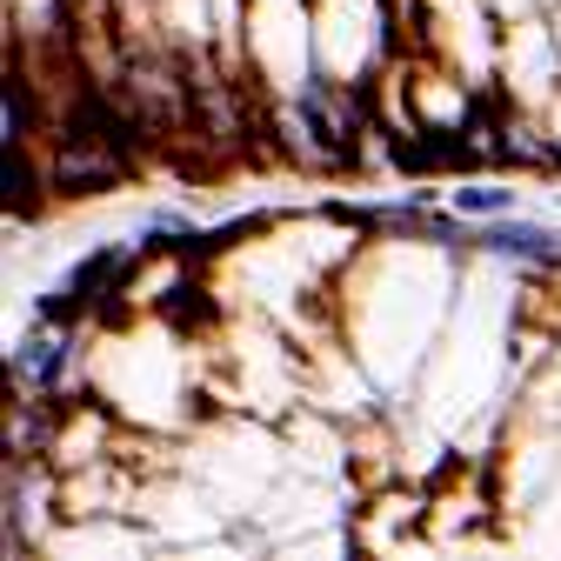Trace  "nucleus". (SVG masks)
Listing matches in <instances>:
<instances>
[{"label": "nucleus", "instance_id": "1", "mask_svg": "<svg viewBox=\"0 0 561 561\" xmlns=\"http://www.w3.org/2000/svg\"><path fill=\"white\" fill-rule=\"evenodd\" d=\"M127 174V127L107 121L101 107H81L60 134V154H54V181L60 187H107Z\"/></svg>", "mask_w": 561, "mask_h": 561}, {"label": "nucleus", "instance_id": "2", "mask_svg": "<svg viewBox=\"0 0 561 561\" xmlns=\"http://www.w3.org/2000/svg\"><path fill=\"white\" fill-rule=\"evenodd\" d=\"M481 241L502 248V254H548V234H541V228H488Z\"/></svg>", "mask_w": 561, "mask_h": 561}, {"label": "nucleus", "instance_id": "3", "mask_svg": "<svg viewBox=\"0 0 561 561\" xmlns=\"http://www.w3.org/2000/svg\"><path fill=\"white\" fill-rule=\"evenodd\" d=\"M508 201H515L508 187H455V207H461V215H502Z\"/></svg>", "mask_w": 561, "mask_h": 561}, {"label": "nucleus", "instance_id": "4", "mask_svg": "<svg viewBox=\"0 0 561 561\" xmlns=\"http://www.w3.org/2000/svg\"><path fill=\"white\" fill-rule=\"evenodd\" d=\"M54 362H60V341H54V334H41V341H27V355H21V375L47 381V375H54Z\"/></svg>", "mask_w": 561, "mask_h": 561}]
</instances>
